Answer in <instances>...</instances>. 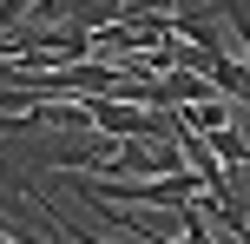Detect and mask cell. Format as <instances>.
<instances>
[{"instance_id":"cell-1","label":"cell","mask_w":250,"mask_h":244,"mask_svg":"<svg viewBox=\"0 0 250 244\" xmlns=\"http://www.w3.org/2000/svg\"><path fill=\"white\" fill-rule=\"evenodd\" d=\"M26 7H33V0H0V26H13V20H20Z\"/></svg>"}]
</instances>
